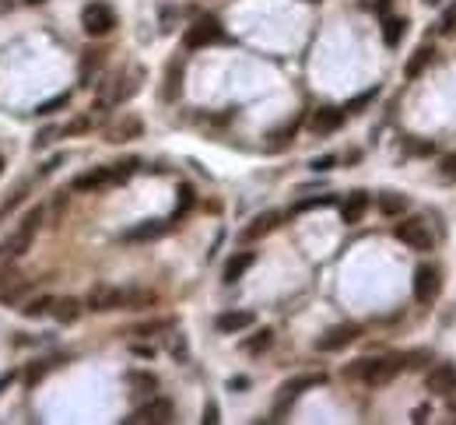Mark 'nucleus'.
Wrapping results in <instances>:
<instances>
[{
    "label": "nucleus",
    "mask_w": 456,
    "mask_h": 425,
    "mask_svg": "<svg viewBox=\"0 0 456 425\" xmlns=\"http://www.w3.org/2000/svg\"><path fill=\"white\" fill-rule=\"evenodd\" d=\"M309 4H316V0H309Z\"/></svg>",
    "instance_id": "nucleus-51"
},
{
    "label": "nucleus",
    "mask_w": 456,
    "mask_h": 425,
    "mask_svg": "<svg viewBox=\"0 0 456 425\" xmlns=\"http://www.w3.org/2000/svg\"><path fill=\"white\" fill-rule=\"evenodd\" d=\"M155 302H158V296L148 289H123V309H148Z\"/></svg>",
    "instance_id": "nucleus-24"
},
{
    "label": "nucleus",
    "mask_w": 456,
    "mask_h": 425,
    "mask_svg": "<svg viewBox=\"0 0 456 425\" xmlns=\"http://www.w3.org/2000/svg\"><path fill=\"white\" fill-rule=\"evenodd\" d=\"M375 95H379V91H375V88H369V91H365V95H358V99H351V102H348V106H344V109H348V113H362V109H365V106H369V102H373Z\"/></svg>",
    "instance_id": "nucleus-34"
},
{
    "label": "nucleus",
    "mask_w": 456,
    "mask_h": 425,
    "mask_svg": "<svg viewBox=\"0 0 456 425\" xmlns=\"http://www.w3.org/2000/svg\"><path fill=\"white\" fill-rule=\"evenodd\" d=\"M29 292V278L7 264H0V306H18Z\"/></svg>",
    "instance_id": "nucleus-6"
},
{
    "label": "nucleus",
    "mask_w": 456,
    "mask_h": 425,
    "mask_svg": "<svg viewBox=\"0 0 456 425\" xmlns=\"http://www.w3.org/2000/svg\"><path fill=\"white\" fill-rule=\"evenodd\" d=\"M81 29H84V36H91V39L109 36V32L116 29V14H113V7L102 4V0L88 4V7L81 11Z\"/></svg>",
    "instance_id": "nucleus-3"
},
{
    "label": "nucleus",
    "mask_w": 456,
    "mask_h": 425,
    "mask_svg": "<svg viewBox=\"0 0 456 425\" xmlns=\"http://www.w3.org/2000/svg\"><path fill=\"white\" fill-rule=\"evenodd\" d=\"M64 106H71V91H64V95H56V99H46V102H39V116H53L56 109H64Z\"/></svg>",
    "instance_id": "nucleus-31"
},
{
    "label": "nucleus",
    "mask_w": 456,
    "mask_h": 425,
    "mask_svg": "<svg viewBox=\"0 0 456 425\" xmlns=\"http://www.w3.org/2000/svg\"><path fill=\"white\" fill-rule=\"evenodd\" d=\"M439 289H442V274H439V267H432V264H421L415 271V299L421 306H432L435 299H439Z\"/></svg>",
    "instance_id": "nucleus-7"
},
{
    "label": "nucleus",
    "mask_w": 456,
    "mask_h": 425,
    "mask_svg": "<svg viewBox=\"0 0 456 425\" xmlns=\"http://www.w3.org/2000/svg\"><path fill=\"white\" fill-rule=\"evenodd\" d=\"M358 338H362V327H358V324H337L327 334L316 338V351H340V348L355 344Z\"/></svg>",
    "instance_id": "nucleus-10"
},
{
    "label": "nucleus",
    "mask_w": 456,
    "mask_h": 425,
    "mask_svg": "<svg viewBox=\"0 0 456 425\" xmlns=\"http://www.w3.org/2000/svg\"><path fill=\"white\" fill-rule=\"evenodd\" d=\"M133 351H137V355H144V359H151V355H155V348H144V344H133Z\"/></svg>",
    "instance_id": "nucleus-44"
},
{
    "label": "nucleus",
    "mask_w": 456,
    "mask_h": 425,
    "mask_svg": "<svg viewBox=\"0 0 456 425\" xmlns=\"http://www.w3.org/2000/svg\"><path fill=\"white\" fill-rule=\"evenodd\" d=\"M333 166H337V159H333V155H323V159H316V162H313V169H316V172H327V169H333Z\"/></svg>",
    "instance_id": "nucleus-43"
},
{
    "label": "nucleus",
    "mask_w": 456,
    "mask_h": 425,
    "mask_svg": "<svg viewBox=\"0 0 456 425\" xmlns=\"http://www.w3.org/2000/svg\"><path fill=\"white\" fill-rule=\"evenodd\" d=\"M453 411H456V404H453Z\"/></svg>",
    "instance_id": "nucleus-52"
},
{
    "label": "nucleus",
    "mask_w": 456,
    "mask_h": 425,
    "mask_svg": "<svg viewBox=\"0 0 456 425\" xmlns=\"http://www.w3.org/2000/svg\"><path fill=\"white\" fill-rule=\"evenodd\" d=\"M168 229H172V221H162V218H151V221H141V225L126 229V232H123V239H126V243H148V239H158V236H166Z\"/></svg>",
    "instance_id": "nucleus-14"
},
{
    "label": "nucleus",
    "mask_w": 456,
    "mask_h": 425,
    "mask_svg": "<svg viewBox=\"0 0 456 425\" xmlns=\"http://www.w3.org/2000/svg\"><path fill=\"white\" fill-rule=\"evenodd\" d=\"M365 211H369V197H365L362 190H355V194L340 204V221H344V225H358V221L365 218Z\"/></svg>",
    "instance_id": "nucleus-18"
},
{
    "label": "nucleus",
    "mask_w": 456,
    "mask_h": 425,
    "mask_svg": "<svg viewBox=\"0 0 456 425\" xmlns=\"http://www.w3.org/2000/svg\"><path fill=\"white\" fill-rule=\"evenodd\" d=\"M432 56H435V49H432V46H421L415 56L404 64V74H407V78H417V74H421V71L432 64Z\"/></svg>",
    "instance_id": "nucleus-26"
},
{
    "label": "nucleus",
    "mask_w": 456,
    "mask_h": 425,
    "mask_svg": "<svg viewBox=\"0 0 456 425\" xmlns=\"http://www.w3.org/2000/svg\"><path fill=\"white\" fill-rule=\"evenodd\" d=\"M11 380H14V376H0V390H4V386H7Z\"/></svg>",
    "instance_id": "nucleus-47"
},
{
    "label": "nucleus",
    "mask_w": 456,
    "mask_h": 425,
    "mask_svg": "<svg viewBox=\"0 0 456 425\" xmlns=\"http://www.w3.org/2000/svg\"><path fill=\"white\" fill-rule=\"evenodd\" d=\"M46 221V211L42 208H32V211L21 218V225L18 229H11L4 239H0V256L4 260H18V256H25L32 250V239H36V232H39V225Z\"/></svg>",
    "instance_id": "nucleus-2"
},
{
    "label": "nucleus",
    "mask_w": 456,
    "mask_h": 425,
    "mask_svg": "<svg viewBox=\"0 0 456 425\" xmlns=\"http://www.w3.org/2000/svg\"><path fill=\"white\" fill-rule=\"evenodd\" d=\"M425 4H428V7H439V4H442V0H425Z\"/></svg>",
    "instance_id": "nucleus-48"
},
{
    "label": "nucleus",
    "mask_w": 456,
    "mask_h": 425,
    "mask_svg": "<svg viewBox=\"0 0 456 425\" xmlns=\"http://www.w3.org/2000/svg\"><path fill=\"white\" fill-rule=\"evenodd\" d=\"M340 124H344V109L327 106V109H320V113L313 116V134H316V137H330L333 130H340Z\"/></svg>",
    "instance_id": "nucleus-17"
},
{
    "label": "nucleus",
    "mask_w": 456,
    "mask_h": 425,
    "mask_svg": "<svg viewBox=\"0 0 456 425\" xmlns=\"http://www.w3.org/2000/svg\"><path fill=\"white\" fill-rule=\"evenodd\" d=\"M126 380H130V386H133L137 394H155V390H158V380H155V373H130Z\"/></svg>",
    "instance_id": "nucleus-28"
},
{
    "label": "nucleus",
    "mask_w": 456,
    "mask_h": 425,
    "mask_svg": "<svg viewBox=\"0 0 456 425\" xmlns=\"http://www.w3.org/2000/svg\"><path fill=\"white\" fill-rule=\"evenodd\" d=\"M201 422H204V425H218V422H221V411H218V404H208V408H204V419H201Z\"/></svg>",
    "instance_id": "nucleus-41"
},
{
    "label": "nucleus",
    "mask_w": 456,
    "mask_h": 425,
    "mask_svg": "<svg viewBox=\"0 0 456 425\" xmlns=\"http://www.w3.org/2000/svg\"><path fill=\"white\" fill-rule=\"evenodd\" d=\"M379 211L386 214V218H400V214L407 211V197L397 194V190H386V194L379 197Z\"/></svg>",
    "instance_id": "nucleus-22"
},
{
    "label": "nucleus",
    "mask_w": 456,
    "mask_h": 425,
    "mask_svg": "<svg viewBox=\"0 0 456 425\" xmlns=\"http://www.w3.org/2000/svg\"><path fill=\"white\" fill-rule=\"evenodd\" d=\"M176 324L172 320H151V324H141V327H133L130 334H141V338H151V334H162V331H172Z\"/></svg>",
    "instance_id": "nucleus-30"
},
{
    "label": "nucleus",
    "mask_w": 456,
    "mask_h": 425,
    "mask_svg": "<svg viewBox=\"0 0 456 425\" xmlns=\"http://www.w3.org/2000/svg\"><path fill=\"white\" fill-rule=\"evenodd\" d=\"M439 32H456V0L442 11V18H439Z\"/></svg>",
    "instance_id": "nucleus-35"
},
{
    "label": "nucleus",
    "mask_w": 456,
    "mask_h": 425,
    "mask_svg": "<svg viewBox=\"0 0 456 425\" xmlns=\"http://www.w3.org/2000/svg\"><path fill=\"white\" fill-rule=\"evenodd\" d=\"M375 7H379L382 14H390V0H375Z\"/></svg>",
    "instance_id": "nucleus-46"
},
{
    "label": "nucleus",
    "mask_w": 456,
    "mask_h": 425,
    "mask_svg": "<svg viewBox=\"0 0 456 425\" xmlns=\"http://www.w3.org/2000/svg\"><path fill=\"white\" fill-rule=\"evenodd\" d=\"M109 183H113V169L109 166H95V169H88V172H78L74 183H71V190L74 194H98Z\"/></svg>",
    "instance_id": "nucleus-12"
},
{
    "label": "nucleus",
    "mask_w": 456,
    "mask_h": 425,
    "mask_svg": "<svg viewBox=\"0 0 456 425\" xmlns=\"http://www.w3.org/2000/svg\"><path fill=\"white\" fill-rule=\"evenodd\" d=\"M91 127H95V116H74L67 127H60V134H64V137H81V134H88Z\"/></svg>",
    "instance_id": "nucleus-29"
},
{
    "label": "nucleus",
    "mask_w": 456,
    "mask_h": 425,
    "mask_svg": "<svg viewBox=\"0 0 456 425\" xmlns=\"http://www.w3.org/2000/svg\"><path fill=\"white\" fill-rule=\"evenodd\" d=\"M327 376L323 373H305V376H295L281 386V397H278V408H274V415H285L288 411V404L298 397V394H305V390H313V386H323Z\"/></svg>",
    "instance_id": "nucleus-9"
},
{
    "label": "nucleus",
    "mask_w": 456,
    "mask_h": 425,
    "mask_svg": "<svg viewBox=\"0 0 456 425\" xmlns=\"http://www.w3.org/2000/svg\"><path fill=\"white\" fill-rule=\"evenodd\" d=\"M225 32H221V21L218 18H201L197 25H190L186 29V36H183V46L186 49H204V46L218 43Z\"/></svg>",
    "instance_id": "nucleus-8"
},
{
    "label": "nucleus",
    "mask_w": 456,
    "mask_h": 425,
    "mask_svg": "<svg viewBox=\"0 0 456 425\" xmlns=\"http://www.w3.org/2000/svg\"><path fill=\"white\" fill-rule=\"evenodd\" d=\"M53 316H56L60 324H74V320L81 316V302H78V299H71V296L56 299V302H53Z\"/></svg>",
    "instance_id": "nucleus-23"
},
{
    "label": "nucleus",
    "mask_w": 456,
    "mask_h": 425,
    "mask_svg": "<svg viewBox=\"0 0 456 425\" xmlns=\"http://www.w3.org/2000/svg\"><path fill=\"white\" fill-rule=\"evenodd\" d=\"M323 204H333V197L327 194V197H313V201H302L295 211H309V208H323Z\"/></svg>",
    "instance_id": "nucleus-38"
},
{
    "label": "nucleus",
    "mask_w": 456,
    "mask_h": 425,
    "mask_svg": "<svg viewBox=\"0 0 456 425\" xmlns=\"http://www.w3.org/2000/svg\"><path fill=\"white\" fill-rule=\"evenodd\" d=\"M144 134V124L137 120V116H123V120H116L113 127L106 130V141H113V144H123V141H137Z\"/></svg>",
    "instance_id": "nucleus-15"
},
{
    "label": "nucleus",
    "mask_w": 456,
    "mask_h": 425,
    "mask_svg": "<svg viewBox=\"0 0 456 425\" xmlns=\"http://www.w3.org/2000/svg\"><path fill=\"white\" fill-rule=\"evenodd\" d=\"M84 306L91 309V313H113V309H123V289H116V285H95L88 299H84Z\"/></svg>",
    "instance_id": "nucleus-11"
},
{
    "label": "nucleus",
    "mask_w": 456,
    "mask_h": 425,
    "mask_svg": "<svg viewBox=\"0 0 456 425\" xmlns=\"http://www.w3.org/2000/svg\"><path fill=\"white\" fill-rule=\"evenodd\" d=\"M439 172H442L446 179H453V176H456V151H453V155H446V159H442V166H439Z\"/></svg>",
    "instance_id": "nucleus-39"
},
{
    "label": "nucleus",
    "mask_w": 456,
    "mask_h": 425,
    "mask_svg": "<svg viewBox=\"0 0 456 425\" xmlns=\"http://www.w3.org/2000/svg\"><path fill=\"white\" fill-rule=\"evenodd\" d=\"M0 176H4V155H0Z\"/></svg>",
    "instance_id": "nucleus-49"
},
{
    "label": "nucleus",
    "mask_w": 456,
    "mask_h": 425,
    "mask_svg": "<svg viewBox=\"0 0 456 425\" xmlns=\"http://www.w3.org/2000/svg\"><path fill=\"white\" fill-rule=\"evenodd\" d=\"M400 369H404V359L400 355H382V359H358L355 366L344 369V376L365 383V386H386L390 380H397Z\"/></svg>",
    "instance_id": "nucleus-1"
},
{
    "label": "nucleus",
    "mask_w": 456,
    "mask_h": 425,
    "mask_svg": "<svg viewBox=\"0 0 456 425\" xmlns=\"http://www.w3.org/2000/svg\"><path fill=\"white\" fill-rule=\"evenodd\" d=\"M278 225H281V214H278V211H263V214H256V218H253V221L246 225L243 239H249V243H253V239H263V236H267L270 229H278Z\"/></svg>",
    "instance_id": "nucleus-19"
},
{
    "label": "nucleus",
    "mask_w": 456,
    "mask_h": 425,
    "mask_svg": "<svg viewBox=\"0 0 456 425\" xmlns=\"http://www.w3.org/2000/svg\"><path fill=\"white\" fill-rule=\"evenodd\" d=\"M253 313L249 309H228V313H221L218 316V331L221 334H239V331H246V327H253Z\"/></svg>",
    "instance_id": "nucleus-16"
},
{
    "label": "nucleus",
    "mask_w": 456,
    "mask_h": 425,
    "mask_svg": "<svg viewBox=\"0 0 456 425\" xmlns=\"http://www.w3.org/2000/svg\"><path fill=\"white\" fill-rule=\"evenodd\" d=\"M193 201H197V197H193V190H190V186H179V208H176V218L190 211V208H193Z\"/></svg>",
    "instance_id": "nucleus-36"
},
{
    "label": "nucleus",
    "mask_w": 456,
    "mask_h": 425,
    "mask_svg": "<svg viewBox=\"0 0 456 425\" xmlns=\"http://www.w3.org/2000/svg\"><path fill=\"white\" fill-rule=\"evenodd\" d=\"M25 4H42V0H25Z\"/></svg>",
    "instance_id": "nucleus-50"
},
{
    "label": "nucleus",
    "mask_w": 456,
    "mask_h": 425,
    "mask_svg": "<svg viewBox=\"0 0 456 425\" xmlns=\"http://www.w3.org/2000/svg\"><path fill=\"white\" fill-rule=\"evenodd\" d=\"M49 366H56V362H36V366H29V373H25V383H29V386H36V383L42 380V376H46V369H49Z\"/></svg>",
    "instance_id": "nucleus-37"
},
{
    "label": "nucleus",
    "mask_w": 456,
    "mask_h": 425,
    "mask_svg": "<svg viewBox=\"0 0 456 425\" xmlns=\"http://www.w3.org/2000/svg\"><path fill=\"white\" fill-rule=\"evenodd\" d=\"M21 201H25V190H18V194H14L11 201H4V208H0V218H7V211H14V208H18Z\"/></svg>",
    "instance_id": "nucleus-40"
},
{
    "label": "nucleus",
    "mask_w": 456,
    "mask_h": 425,
    "mask_svg": "<svg viewBox=\"0 0 456 425\" xmlns=\"http://www.w3.org/2000/svg\"><path fill=\"white\" fill-rule=\"evenodd\" d=\"M253 260H256V254H253V250H243V254L228 256V264H225V281H228V285H235V281L246 274L249 267H253Z\"/></svg>",
    "instance_id": "nucleus-20"
},
{
    "label": "nucleus",
    "mask_w": 456,
    "mask_h": 425,
    "mask_svg": "<svg viewBox=\"0 0 456 425\" xmlns=\"http://www.w3.org/2000/svg\"><path fill=\"white\" fill-rule=\"evenodd\" d=\"M404 32H407V18H400V14H382V43L400 46Z\"/></svg>",
    "instance_id": "nucleus-21"
},
{
    "label": "nucleus",
    "mask_w": 456,
    "mask_h": 425,
    "mask_svg": "<svg viewBox=\"0 0 456 425\" xmlns=\"http://www.w3.org/2000/svg\"><path fill=\"white\" fill-rule=\"evenodd\" d=\"M270 344H274V331H267V327H263V331H256L253 338L243 341V348H246L249 355H260V351H267Z\"/></svg>",
    "instance_id": "nucleus-27"
},
{
    "label": "nucleus",
    "mask_w": 456,
    "mask_h": 425,
    "mask_svg": "<svg viewBox=\"0 0 456 425\" xmlns=\"http://www.w3.org/2000/svg\"><path fill=\"white\" fill-rule=\"evenodd\" d=\"M228 386H232V390H243V386H249V380H246V376H235Z\"/></svg>",
    "instance_id": "nucleus-45"
},
{
    "label": "nucleus",
    "mask_w": 456,
    "mask_h": 425,
    "mask_svg": "<svg viewBox=\"0 0 456 425\" xmlns=\"http://www.w3.org/2000/svg\"><path fill=\"white\" fill-rule=\"evenodd\" d=\"M428 390H432L435 397H456V366L439 362V366L428 373Z\"/></svg>",
    "instance_id": "nucleus-13"
},
{
    "label": "nucleus",
    "mask_w": 456,
    "mask_h": 425,
    "mask_svg": "<svg viewBox=\"0 0 456 425\" xmlns=\"http://www.w3.org/2000/svg\"><path fill=\"white\" fill-rule=\"evenodd\" d=\"M176 419V408H172V401H166V397H151L144 408H137L126 422L133 425H168Z\"/></svg>",
    "instance_id": "nucleus-5"
},
{
    "label": "nucleus",
    "mask_w": 456,
    "mask_h": 425,
    "mask_svg": "<svg viewBox=\"0 0 456 425\" xmlns=\"http://www.w3.org/2000/svg\"><path fill=\"white\" fill-rule=\"evenodd\" d=\"M60 166H64V155H53V159H49V162L39 169V176H49V172H56Z\"/></svg>",
    "instance_id": "nucleus-42"
},
{
    "label": "nucleus",
    "mask_w": 456,
    "mask_h": 425,
    "mask_svg": "<svg viewBox=\"0 0 456 425\" xmlns=\"http://www.w3.org/2000/svg\"><path fill=\"white\" fill-rule=\"evenodd\" d=\"M137 166H141L137 159H123V162H116V166H113V183H123V179H130V176L137 172Z\"/></svg>",
    "instance_id": "nucleus-32"
},
{
    "label": "nucleus",
    "mask_w": 456,
    "mask_h": 425,
    "mask_svg": "<svg viewBox=\"0 0 456 425\" xmlns=\"http://www.w3.org/2000/svg\"><path fill=\"white\" fill-rule=\"evenodd\" d=\"M53 296H39V299H29L25 306H21V316H29V320H39V316H49L53 313Z\"/></svg>",
    "instance_id": "nucleus-25"
},
{
    "label": "nucleus",
    "mask_w": 456,
    "mask_h": 425,
    "mask_svg": "<svg viewBox=\"0 0 456 425\" xmlns=\"http://www.w3.org/2000/svg\"><path fill=\"white\" fill-rule=\"evenodd\" d=\"M397 239H400L404 246L417 250V254L435 250V236H432L428 221H421V218H407V221H400V225H397Z\"/></svg>",
    "instance_id": "nucleus-4"
},
{
    "label": "nucleus",
    "mask_w": 456,
    "mask_h": 425,
    "mask_svg": "<svg viewBox=\"0 0 456 425\" xmlns=\"http://www.w3.org/2000/svg\"><path fill=\"white\" fill-rule=\"evenodd\" d=\"M56 137H64V134H60V127H46V130L39 134V137L32 141V148H36V151H42V148H49V144H53Z\"/></svg>",
    "instance_id": "nucleus-33"
}]
</instances>
